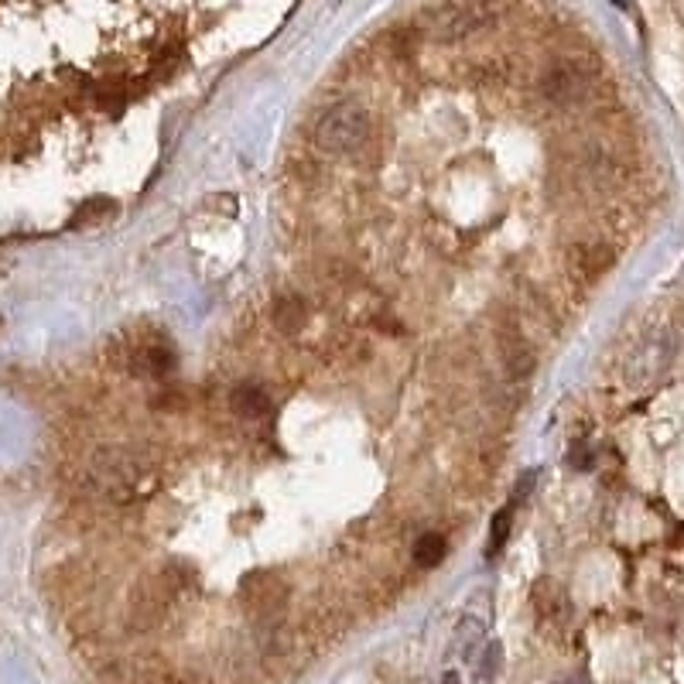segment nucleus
I'll return each instance as SVG.
<instances>
[{
    "label": "nucleus",
    "mask_w": 684,
    "mask_h": 684,
    "mask_svg": "<svg viewBox=\"0 0 684 684\" xmlns=\"http://www.w3.org/2000/svg\"><path fill=\"white\" fill-rule=\"evenodd\" d=\"M370 137V113L360 103H336L315 124V144L325 154H349Z\"/></svg>",
    "instance_id": "1"
},
{
    "label": "nucleus",
    "mask_w": 684,
    "mask_h": 684,
    "mask_svg": "<svg viewBox=\"0 0 684 684\" xmlns=\"http://www.w3.org/2000/svg\"><path fill=\"white\" fill-rule=\"evenodd\" d=\"M496 18L493 0H445L431 21L435 42H462V38L483 31Z\"/></svg>",
    "instance_id": "2"
},
{
    "label": "nucleus",
    "mask_w": 684,
    "mask_h": 684,
    "mask_svg": "<svg viewBox=\"0 0 684 684\" xmlns=\"http://www.w3.org/2000/svg\"><path fill=\"white\" fill-rule=\"evenodd\" d=\"M240 602L254 620H278L281 609L288 606V582L271 568L250 572L240 585Z\"/></svg>",
    "instance_id": "3"
},
{
    "label": "nucleus",
    "mask_w": 684,
    "mask_h": 684,
    "mask_svg": "<svg viewBox=\"0 0 684 684\" xmlns=\"http://www.w3.org/2000/svg\"><path fill=\"white\" fill-rule=\"evenodd\" d=\"M589 86H592V72L575 59L551 62L548 69L541 72V83H537L541 96L548 103H555V107H572V103H578L585 93H589Z\"/></svg>",
    "instance_id": "4"
},
{
    "label": "nucleus",
    "mask_w": 684,
    "mask_h": 684,
    "mask_svg": "<svg viewBox=\"0 0 684 684\" xmlns=\"http://www.w3.org/2000/svg\"><path fill=\"white\" fill-rule=\"evenodd\" d=\"M496 339H500V356H503V366L510 370V377H527L537 360L531 353V342H527L524 329H520L513 319H503L496 325Z\"/></svg>",
    "instance_id": "5"
},
{
    "label": "nucleus",
    "mask_w": 684,
    "mask_h": 684,
    "mask_svg": "<svg viewBox=\"0 0 684 684\" xmlns=\"http://www.w3.org/2000/svg\"><path fill=\"white\" fill-rule=\"evenodd\" d=\"M609 267H613V250H609L606 243L585 240L568 250V271H572V278L582 284L596 281L602 271H609Z\"/></svg>",
    "instance_id": "6"
},
{
    "label": "nucleus",
    "mask_w": 684,
    "mask_h": 684,
    "mask_svg": "<svg viewBox=\"0 0 684 684\" xmlns=\"http://www.w3.org/2000/svg\"><path fill=\"white\" fill-rule=\"evenodd\" d=\"M130 366H134L137 373H148V377H165V373H171V366H175V349H171L165 339L141 342V346H134Z\"/></svg>",
    "instance_id": "7"
},
{
    "label": "nucleus",
    "mask_w": 684,
    "mask_h": 684,
    "mask_svg": "<svg viewBox=\"0 0 684 684\" xmlns=\"http://www.w3.org/2000/svg\"><path fill=\"white\" fill-rule=\"evenodd\" d=\"M230 404H233V411L240 414L243 421H260V418H267V414H271V397H267L264 390L254 387V384L236 387Z\"/></svg>",
    "instance_id": "8"
},
{
    "label": "nucleus",
    "mask_w": 684,
    "mask_h": 684,
    "mask_svg": "<svg viewBox=\"0 0 684 684\" xmlns=\"http://www.w3.org/2000/svg\"><path fill=\"white\" fill-rule=\"evenodd\" d=\"M449 555V541H445L442 534L428 531L418 537V544H414V565L418 568H438Z\"/></svg>",
    "instance_id": "9"
},
{
    "label": "nucleus",
    "mask_w": 684,
    "mask_h": 684,
    "mask_svg": "<svg viewBox=\"0 0 684 684\" xmlns=\"http://www.w3.org/2000/svg\"><path fill=\"white\" fill-rule=\"evenodd\" d=\"M305 305H301L298 298H281L278 305H274V325H278L281 332H298L301 325H305Z\"/></svg>",
    "instance_id": "10"
},
{
    "label": "nucleus",
    "mask_w": 684,
    "mask_h": 684,
    "mask_svg": "<svg viewBox=\"0 0 684 684\" xmlns=\"http://www.w3.org/2000/svg\"><path fill=\"white\" fill-rule=\"evenodd\" d=\"M513 507H517V503H507V507H503L500 513H496L493 517V531H490V548H486V555H496V551L503 548V544H507V537H510V524H513Z\"/></svg>",
    "instance_id": "11"
},
{
    "label": "nucleus",
    "mask_w": 684,
    "mask_h": 684,
    "mask_svg": "<svg viewBox=\"0 0 684 684\" xmlns=\"http://www.w3.org/2000/svg\"><path fill=\"white\" fill-rule=\"evenodd\" d=\"M500 667H503V647L500 643H486V650H483V657L476 661V671H479V681L483 684H490L496 674H500Z\"/></svg>",
    "instance_id": "12"
},
{
    "label": "nucleus",
    "mask_w": 684,
    "mask_h": 684,
    "mask_svg": "<svg viewBox=\"0 0 684 684\" xmlns=\"http://www.w3.org/2000/svg\"><path fill=\"white\" fill-rule=\"evenodd\" d=\"M483 640V623L476 620V616H466L459 626V637H455V647L462 650V654H469V647L472 643H479Z\"/></svg>",
    "instance_id": "13"
},
{
    "label": "nucleus",
    "mask_w": 684,
    "mask_h": 684,
    "mask_svg": "<svg viewBox=\"0 0 684 684\" xmlns=\"http://www.w3.org/2000/svg\"><path fill=\"white\" fill-rule=\"evenodd\" d=\"M113 209H117V202H110V199H93V202H86L83 206V213H79L76 219H72V223H93V219H107V216H113Z\"/></svg>",
    "instance_id": "14"
},
{
    "label": "nucleus",
    "mask_w": 684,
    "mask_h": 684,
    "mask_svg": "<svg viewBox=\"0 0 684 684\" xmlns=\"http://www.w3.org/2000/svg\"><path fill=\"white\" fill-rule=\"evenodd\" d=\"M558 684H592L589 678H585V674H568L565 681H558Z\"/></svg>",
    "instance_id": "15"
},
{
    "label": "nucleus",
    "mask_w": 684,
    "mask_h": 684,
    "mask_svg": "<svg viewBox=\"0 0 684 684\" xmlns=\"http://www.w3.org/2000/svg\"><path fill=\"white\" fill-rule=\"evenodd\" d=\"M438 684H462V681H459V674H445V678L438 681Z\"/></svg>",
    "instance_id": "16"
}]
</instances>
